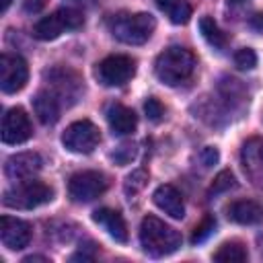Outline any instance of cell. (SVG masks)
Returning <instances> with one entry per match:
<instances>
[{
	"label": "cell",
	"instance_id": "6da1fadb",
	"mask_svg": "<svg viewBox=\"0 0 263 263\" xmlns=\"http://www.w3.org/2000/svg\"><path fill=\"white\" fill-rule=\"evenodd\" d=\"M183 238L179 230L164 224L156 216H146L140 224V245L150 257H166L173 255L181 247Z\"/></svg>",
	"mask_w": 263,
	"mask_h": 263
},
{
	"label": "cell",
	"instance_id": "7a4b0ae2",
	"mask_svg": "<svg viewBox=\"0 0 263 263\" xmlns=\"http://www.w3.org/2000/svg\"><path fill=\"white\" fill-rule=\"evenodd\" d=\"M195 70V55L181 45H171L158 53L154 62L156 78L166 86H179L191 78Z\"/></svg>",
	"mask_w": 263,
	"mask_h": 263
},
{
	"label": "cell",
	"instance_id": "3957f363",
	"mask_svg": "<svg viewBox=\"0 0 263 263\" xmlns=\"http://www.w3.org/2000/svg\"><path fill=\"white\" fill-rule=\"evenodd\" d=\"M156 29V21L148 12H121L111 21V33L125 45L146 43Z\"/></svg>",
	"mask_w": 263,
	"mask_h": 263
},
{
	"label": "cell",
	"instance_id": "277c9868",
	"mask_svg": "<svg viewBox=\"0 0 263 263\" xmlns=\"http://www.w3.org/2000/svg\"><path fill=\"white\" fill-rule=\"evenodd\" d=\"M53 199V189L37 179L18 181L14 187L4 191L2 203L12 210H33Z\"/></svg>",
	"mask_w": 263,
	"mask_h": 263
},
{
	"label": "cell",
	"instance_id": "5b68a950",
	"mask_svg": "<svg viewBox=\"0 0 263 263\" xmlns=\"http://www.w3.org/2000/svg\"><path fill=\"white\" fill-rule=\"evenodd\" d=\"M82 25H84L82 12H78L76 8H60V10L51 12L49 16H43L41 21H37L33 27V35L39 41H53L62 33L76 31Z\"/></svg>",
	"mask_w": 263,
	"mask_h": 263
},
{
	"label": "cell",
	"instance_id": "8992f818",
	"mask_svg": "<svg viewBox=\"0 0 263 263\" xmlns=\"http://www.w3.org/2000/svg\"><path fill=\"white\" fill-rule=\"evenodd\" d=\"M99 142H101V132L88 119L70 123L62 134V144L66 146V150L74 154H90L99 146Z\"/></svg>",
	"mask_w": 263,
	"mask_h": 263
},
{
	"label": "cell",
	"instance_id": "52a82bcc",
	"mask_svg": "<svg viewBox=\"0 0 263 263\" xmlns=\"http://www.w3.org/2000/svg\"><path fill=\"white\" fill-rule=\"evenodd\" d=\"M45 80L49 84L47 90L60 103H66V105L76 103V99L84 90L82 88V80L78 78V74L68 70V68H51V70H47L45 72Z\"/></svg>",
	"mask_w": 263,
	"mask_h": 263
},
{
	"label": "cell",
	"instance_id": "ba28073f",
	"mask_svg": "<svg viewBox=\"0 0 263 263\" xmlns=\"http://www.w3.org/2000/svg\"><path fill=\"white\" fill-rule=\"evenodd\" d=\"M136 74V62L129 55H107L97 64V78L105 86H121Z\"/></svg>",
	"mask_w": 263,
	"mask_h": 263
},
{
	"label": "cell",
	"instance_id": "9c48e42d",
	"mask_svg": "<svg viewBox=\"0 0 263 263\" xmlns=\"http://www.w3.org/2000/svg\"><path fill=\"white\" fill-rule=\"evenodd\" d=\"M107 189V177L99 171H80L70 177L68 181V193L74 201H92L99 195H103Z\"/></svg>",
	"mask_w": 263,
	"mask_h": 263
},
{
	"label": "cell",
	"instance_id": "30bf717a",
	"mask_svg": "<svg viewBox=\"0 0 263 263\" xmlns=\"http://www.w3.org/2000/svg\"><path fill=\"white\" fill-rule=\"evenodd\" d=\"M29 80V66L16 53H2L0 58V88L6 95L18 92Z\"/></svg>",
	"mask_w": 263,
	"mask_h": 263
},
{
	"label": "cell",
	"instance_id": "8fae6325",
	"mask_svg": "<svg viewBox=\"0 0 263 263\" xmlns=\"http://www.w3.org/2000/svg\"><path fill=\"white\" fill-rule=\"evenodd\" d=\"M0 136L4 144H23L33 136V127H31V119L27 115L25 109L21 107H12L2 115V127H0Z\"/></svg>",
	"mask_w": 263,
	"mask_h": 263
},
{
	"label": "cell",
	"instance_id": "7c38bea8",
	"mask_svg": "<svg viewBox=\"0 0 263 263\" xmlns=\"http://www.w3.org/2000/svg\"><path fill=\"white\" fill-rule=\"evenodd\" d=\"M240 164L247 179L263 189V138H251L240 148Z\"/></svg>",
	"mask_w": 263,
	"mask_h": 263
},
{
	"label": "cell",
	"instance_id": "4fadbf2b",
	"mask_svg": "<svg viewBox=\"0 0 263 263\" xmlns=\"http://www.w3.org/2000/svg\"><path fill=\"white\" fill-rule=\"evenodd\" d=\"M31 224L21 220V218H12V216H2L0 218V240L6 249L10 251H21L31 242Z\"/></svg>",
	"mask_w": 263,
	"mask_h": 263
},
{
	"label": "cell",
	"instance_id": "5bb4252c",
	"mask_svg": "<svg viewBox=\"0 0 263 263\" xmlns=\"http://www.w3.org/2000/svg\"><path fill=\"white\" fill-rule=\"evenodd\" d=\"M43 166V160L37 152H21L6 160L4 173L10 181H27L33 179Z\"/></svg>",
	"mask_w": 263,
	"mask_h": 263
},
{
	"label": "cell",
	"instance_id": "9a60e30c",
	"mask_svg": "<svg viewBox=\"0 0 263 263\" xmlns=\"http://www.w3.org/2000/svg\"><path fill=\"white\" fill-rule=\"evenodd\" d=\"M152 201L156 203L158 210L168 214L175 220H181L185 216V201L183 195L173 187V185H158L152 193Z\"/></svg>",
	"mask_w": 263,
	"mask_h": 263
},
{
	"label": "cell",
	"instance_id": "2e32d148",
	"mask_svg": "<svg viewBox=\"0 0 263 263\" xmlns=\"http://www.w3.org/2000/svg\"><path fill=\"white\" fill-rule=\"evenodd\" d=\"M92 222L99 224V226H103L107 230V234L111 238H115L117 242H125L127 240V226H125L123 216L117 210L99 208V210L92 212Z\"/></svg>",
	"mask_w": 263,
	"mask_h": 263
},
{
	"label": "cell",
	"instance_id": "e0dca14e",
	"mask_svg": "<svg viewBox=\"0 0 263 263\" xmlns=\"http://www.w3.org/2000/svg\"><path fill=\"white\" fill-rule=\"evenodd\" d=\"M107 123H109V127H111L113 134L127 136V134H134L136 132L138 117H136V113L129 107L115 103V105H111L107 109Z\"/></svg>",
	"mask_w": 263,
	"mask_h": 263
},
{
	"label": "cell",
	"instance_id": "ac0fdd59",
	"mask_svg": "<svg viewBox=\"0 0 263 263\" xmlns=\"http://www.w3.org/2000/svg\"><path fill=\"white\" fill-rule=\"evenodd\" d=\"M60 101L49 90H39L33 97V111L43 125H53L60 119Z\"/></svg>",
	"mask_w": 263,
	"mask_h": 263
},
{
	"label": "cell",
	"instance_id": "d6986e66",
	"mask_svg": "<svg viewBox=\"0 0 263 263\" xmlns=\"http://www.w3.org/2000/svg\"><path fill=\"white\" fill-rule=\"evenodd\" d=\"M261 216H263V212L255 201L240 199L228 208V218L236 224H253V222H259Z\"/></svg>",
	"mask_w": 263,
	"mask_h": 263
},
{
	"label": "cell",
	"instance_id": "ffe728a7",
	"mask_svg": "<svg viewBox=\"0 0 263 263\" xmlns=\"http://www.w3.org/2000/svg\"><path fill=\"white\" fill-rule=\"evenodd\" d=\"M156 6L175 25H185L191 18V4H189V0H156Z\"/></svg>",
	"mask_w": 263,
	"mask_h": 263
},
{
	"label": "cell",
	"instance_id": "44dd1931",
	"mask_svg": "<svg viewBox=\"0 0 263 263\" xmlns=\"http://www.w3.org/2000/svg\"><path fill=\"white\" fill-rule=\"evenodd\" d=\"M249 259V253H247V247L238 240H230V242H224L220 245V249L214 253V261H220V263H242Z\"/></svg>",
	"mask_w": 263,
	"mask_h": 263
},
{
	"label": "cell",
	"instance_id": "7402d4cb",
	"mask_svg": "<svg viewBox=\"0 0 263 263\" xmlns=\"http://www.w3.org/2000/svg\"><path fill=\"white\" fill-rule=\"evenodd\" d=\"M199 33L214 49H224L226 47V37H224V33L220 31L218 23L212 16H201L199 18Z\"/></svg>",
	"mask_w": 263,
	"mask_h": 263
},
{
	"label": "cell",
	"instance_id": "603a6c76",
	"mask_svg": "<svg viewBox=\"0 0 263 263\" xmlns=\"http://www.w3.org/2000/svg\"><path fill=\"white\" fill-rule=\"evenodd\" d=\"M234 187H236V179H234V175H232L230 171H222V173L216 175L214 183L210 185V189H208V197H216V195L226 193V191H230V189H234Z\"/></svg>",
	"mask_w": 263,
	"mask_h": 263
},
{
	"label": "cell",
	"instance_id": "cb8c5ba5",
	"mask_svg": "<svg viewBox=\"0 0 263 263\" xmlns=\"http://www.w3.org/2000/svg\"><path fill=\"white\" fill-rule=\"evenodd\" d=\"M214 228H216V220H214V216H205L195 228H193V234H191V242L193 245H197V242H203L212 232H214Z\"/></svg>",
	"mask_w": 263,
	"mask_h": 263
},
{
	"label": "cell",
	"instance_id": "d4e9b609",
	"mask_svg": "<svg viewBox=\"0 0 263 263\" xmlns=\"http://www.w3.org/2000/svg\"><path fill=\"white\" fill-rule=\"evenodd\" d=\"M234 64L238 70H253L257 66V53L251 47H240L234 53Z\"/></svg>",
	"mask_w": 263,
	"mask_h": 263
},
{
	"label": "cell",
	"instance_id": "484cf974",
	"mask_svg": "<svg viewBox=\"0 0 263 263\" xmlns=\"http://www.w3.org/2000/svg\"><path fill=\"white\" fill-rule=\"evenodd\" d=\"M144 111H146V117H148L150 121H154V123H158V121L162 119V115H164V107H162V103H160L156 97H148V99H146Z\"/></svg>",
	"mask_w": 263,
	"mask_h": 263
},
{
	"label": "cell",
	"instance_id": "4316f807",
	"mask_svg": "<svg viewBox=\"0 0 263 263\" xmlns=\"http://www.w3.org/2000/svg\"><path fill=\"white\" fill-rule=\"evenodd\" d=\"M136 156V146L134 144H121L115 148V152H111V158L117 162V164H129Z\"/></svg>",
	"mask_w": 263,
	"mask_h": 263
},
{
	"label": "cell",
	"instance_id": "83f0119b",
	"mask_svg": "<svg viewBox=\"0 0 263 263\" xmlns=\"http://www.w3.org/2000/svg\"><path fill=\"white\" fill-rule=\"evenodd\" d=\"M146 185V173L144 171H134L127 179H125V191L127 193H138L142 187Z\"/></svg>",
	"mask_w": 263,
	"mask_h": 263
},
{
	"label": "cell",
	"instance_id": "f1b7e54d",
	"mask_svg": "<svg viewBox=\"0 0 263 263\" xmlns=\"http://www.w3.org/2000/svg\"><path fill=\"white\" fill-rule=\"evenodd\" d=\"M199 158H201V162H203V166H212V164H216V162H218V158H220V154H218V150H216L214 146H205V148L201 150V154H199Z\"/></svg>",
	"mask_w": 263,
	"mask_h": 263
},
{
	"label": "cell",
	"instance_id": "f546056e",
	"mask_svg": "<svg viewBox=\"0 0 263 263\" xmlns=\"http://www.w3.org/2000/svg\"><path fill=\"white\" fill-rule=\"evenodd\" d=\"M43 6H45V0H25L23 10L25 12H39Z\"/></svg>",
	"mask_w": 263,
	"mask_h": 263
},
{
	"label": "cell",
	"instance_id": "4dcf8cb0",
	"mask_svg": "<svg viewBox=\"0 0 263 263\" xmlns=\"http://www.w3.org/2000/svg\"><path fill=\"white\" fill-rule=\"evenodd\" d=\"M33 261H47L45 257H39V255H31V257H25L23 263H33Z\"/></svg>",
	"mask_w": 263,
	"mask_h": 263
},
{
	"label": "cell",
	"instance_id": "1f68e13d",
	"mask_svg": "<svg viewBox=\"0 0 263 263\" xmlns=\"http://www.w3.org/2000/svg\"><path fill=\"white\" fill-rule=\"evenodd\" d=\"M10 4H12V0H2V6H0V10H2V12H6Z\"/></svg>",
	"mask_w": 263,
	"mask_h": 263
},
{
	"label": "cell",
	"instance_id": "d6a6232c",
	"mask_svg": "<svg viewBox=\"0 0 263 263\" xmlns=\"http://www.w3.org/2000/svg\"><path fill=\"white\" fill-rule=\"evenodd\" d=\"M230 6H238V4H245V2H249V0H226Z\"/></svg>",
	"mask_w": 263,
	"mask_h": 263
}]
</instances>
